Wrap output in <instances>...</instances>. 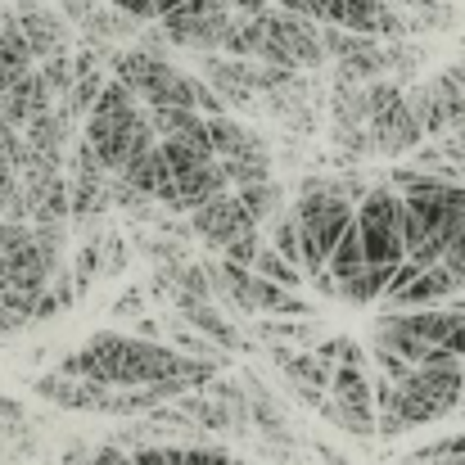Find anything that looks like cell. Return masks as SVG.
I'll use <instances>...</instances> for the list:
<instances>
[{
    "instance_id": "6da1fadb",
    "label": "cell",
    "mask_w": 465,
    "mask_h": 465,
    "mask_svg": "<svg viewBox=\"0 0 465 465\" xmlns=\"http://www.w3.org/2000/svg\"><path fill=\"white\" fill-rule=\"evenodd\" d=\"M59 371H64V375H77V380L109 384V389H150V384L181 380V375L217 380V366L190 361V357H181L172 343L141 339V334H118V330L91 334L82 348H73V352L59 361Z\"/></svg>"
},
{
    "instance_id": "7a4b0ae2",
    "label": "cell",
    "mask_w": 465,
    "mask_h": 465,
    "mask_svg": "<svg viewBox=\"0 0 465 465\" xmlns=\"http://www.w3.org/2000/svg\"><path fill=\"white\" fill-rule=\"evenodd\" d=\"M465 398V361H448V366H420L411 380H402L393 389V402L380 411V434L398 439L407 430L434 425L448 411H457Z\"/></svg>"
},
{
    "instance_id": "3957f363",
    "label": "cell",
    "mask_w": 465,
    "mask_h": 465,
    "mask_svg": "<svg viewBox=\"0 0 465 465\" xmlns=\"http://www.w3.org/2000/svg\"><path fill=\"white\" fill-rule=\"evenodd\" d=\"M294 213H299V231H303V272H308V281H312L316 272H325L330 249H334V244L348 235V226L357 222V203L343 199L330 176H308V181L299 185Z\"/></svg>"
},
{
    "instance_id": "277c9868",
    "label": "cell",
    "mask_w": 465,
    "mask_h": 465,
    "mask_svg": "<svg viewBox=\"0 0 465 465\" xmlns=\"http://www.w3.org/2000/svg\"><path fill=\"white\" fill-rule=\"evenodd\" d=\"M114 82H123L145 109H194V73L176 68L172 59H154L136 45H118L109 54ZM199 114V109H194Z\"/></svg>"
},
{
    "instance_id": "5b68a950",
    "label": "cell",
    "mask_w": 465,
    "mask_h": 465,
    "mask_svg": "<svg viewBox=\"0 0 465 465\" xmlns=\"http://www.w3.org/2000/svg\"><path fill=\"white\" fill-rule=\"evenodd\" d=\"M258 59L290 68V73H316L325 68V45H321V23L294 18L285 9H267L258 18Z\"/></svg>"
},
{
    "instance_id": "8992f818",
    "label": "cell",
    "mask_w": 465,
    "mask_h": 465,
    "mask_svg": "<svg viewBox=\"0 0 465 465\" xmlns=\"http://www.w3.org/2000/svg\"><path fill=\"white\" fill-rule=\"evenodd\" d=\"M208 136H213V158H217V167L226 172L231 190L276 176V172H272V145H267L253 127H244L235 114L208 118Z\"/></svg>"
},
{
    "instance_id": "52a82bcc",
    "label": "cell",
    "mask_w": 465,
    "mask_h": 465,
    "mask_svg": "<svg viewBox=\"0 0 465 465\" xmlns=\"http://www.w3.org/2000/svg\"><path fill=\"white\" fill-rule=\"evenodd\" d=\"M357 235H361V249H366L371 267L407 262V249H402V199L389 185H375L357 203Z\"/></svg>"
},
{
    "instance_id": "ba28073f",
    "label": "cell",
    "mask_w": 465,
    "mask_h": 465,
    "mask_svg": "<svg viewBox=\"0 0 465 465\" xmlns=\"http://www.w3.org/2000/svg\"><path fill=\"white\" fill-rule=\"evenodd\" d=\"M235 18V9L226 0H185L176 14H167L158 27L167 32V41L176 50H194V54H217L226 23Z\"/></svg>"
},
{
    "instance_id": "9c48e42d",
    "label": "cell",
    "mask_w": 465,
    "mask_h": 465,
    "mask_svg": "<svg viewBox=\"0 0 465 465\" xmlns=\"http://www.w3.org/2000/svg\"><path fill=\"white\" fill-rule=\"evenodd\" d=\"M316 9H321V23H334L361 36H380V41L411 36V18L393 0H316Z\"/></svg>"
},
{
    "instance_id": "30bf717a",
    "label": "cell",
    "mask_w": 465,
    "mask_h": 465,
    "mask_svg": "<svg viewBox=\"0 0 465 465\" xmlns=\"http://www.w3.org/2000/svg\"><path fill=\"white\" fill-rule=\"evenodd\" d=\"M407 109L416 114L425 141H443V136H452L465 123V91L452 82V73L443 68L439 77H430V82L407 91Z\"/></svg>"
},
{
    "instance_id": "8fae6325",
    "label": "cell",
    "mask_w": 465,
    "mask_h": 465,
    "mask_svg": "<svg viewBox=\"0 0 465 465\" xmlns=\"http://www.w3.org/2000/svg\"><path fill=\"white\" fill-rule=\"evenodd\" d=\"M190 231H194V240L208 244L213 253H226V249L240 244L244 235H258L262 222L240 203L235 190H226V194H217L213 203H203L199 213H190Z\"/></svg>"
},
{
    "instance_id": "7c38bea8",
    "label": "cell",
    "mask_w": 465,
    "mask_h": 465,
    "mask_svg": "<svg viewBox=\"0 0 465 465\" xmlns=\"http://www.w3.org/2000/svg\"><path fill=\"white\" fill-rule=\"evenodd\" d=\"M64 267V253L32 240L23 249L0 253V294H45Z\"/></svg>"
},
{
    "instance_id": "4fadbf2b",
    "label": "cell",
    "mask_w": 465,
    "mask_h": 465,
    "mask_svg": "<svg viewBox=\"0 0 465 465\" xmlns=\"http://www.w3.org/2000/svg\"><path fill=\"white\" fill-rule=\"evenodd\" d=\"M145 118V104L123 86V82H109L104 86V95L95 100V109H91V118H86V145L95 150V154H109L114 150V141L132 127V123H141Z\"/></svg>"
},
{
    "instance_id": "5bb4252c",
    "label": "cell",
    "mask_w": 465,
    "mask_h": 465,
    "mask_svg": "<svg viewBox=\"0 0 465 465\" xmlns=\"http://www.w3.org/2000/svg\"><path fill=\"white\" fill-rule=\"evenodd\" d=\"M32 393L64 407V411H104V416H118V389L109 384H95V380H77V375H64V371H50L41 380H32Z\"/></svg>"
},
{
    "instance_id": "9a60e30c",
    "label": "cell",
    "mask_w": 465,
    "mask_h": 465,
    "mask_svg": "<svg viewBox=\"0 0 465 465\" xmlns=\"http://www.w3.org/2000/svg\"><path fill=\"white\" fill-rule=\"evenodd\" d=\"M18 14V9H14ZM18 27H23V41L32 50L36 64L54 59V54H73V23L54 9V5H36V9H23L18 14Z\"/></svg>"
},
{
    "instance_id": "2e32d148",
    "label": "cell",
    "mask_w": 465,
    "mask_h": 465,
    "mask_svg": "<svg viewBox=\"0 0 465 465\" xmlns=\"http://www.w3.org/2000/svg\"><path fill=\"white\" fill-rule=\"evenodd\" d=\"M366 127H371L375 154L402 158V154H411V150H420V145H425V132H420L416 114L407 109V95H402L398 104H389V109L371 114V123H366Z\"/></svg>"
},
{
    "instance_id": "e0dca14e",
    "label": "cell",
    "mask_w": 465,
    "mask_h": 465,
    "mask_svg": "<svg viewBox=\"0 0 465 465\" xmlns=\"http://www.w3.org/2000/svg\"><path fill=\"white\" fill-rule=\"evenodd\" d=\"M272 357L281 361L285 380L294 384V393L308 402V407H321L325 393H330V366L316 357V352H303V348H285V343H272Z\"/></svg>"
},
{
    "instance_id": "ac0fdd59",
    "label": "cell",
    "mask_w": 465,
    "mask_h": 465,
    "mask_svg": "<svg viewBox=\"0 0 465 465\" xmlns=\"http://www.w3.org/2000/svg\"><path fill=\"white\" fill-rule=\"evenodd\" d=\"M461 294V285L452 281L448 267H425L402 294H389L384 308L389 312H425V308H448Z\"/></svg>"
},
{
    "instance_id": "d6986e66",
    "label": "cell",
    "mask_w": 465,
    "mask_h": 465,
    "mask_svg": "<svg viewBox=\"0 0 465 465\" xmlns=\"http://www.w3.org/2000/svg\"><path fill=\"white\" fill-rule=\"evenodd\" d=\"M50 109H54V95L45 91V82H41L36 68L0 95V123H9L14 132H27V127H32L41 114H50Z\"/></svg>"
},
{
    "instance_id": "ffe728a7",
    "label": "cell",
    "mask_w": 465,
    "mask_h": 465,
    "mask_svg": "<svg viewBox=\"0 0 465 465\" xmlns=\"http://www.w3.org/2000/svg\"><path fill=\"white\" fill-rule=\"evenodd\" d=\"M181 321H185L190 330H199L203 339H213L222 352H249V348H253V343L244 339V330L217 308V303H185V308H181Z\"/></svg>"
},
{
    "instance_id": "44dd1931",
    "label": "cell",
    "mask_w": 465,
    "mask_h": 465,
    "mask_svg": "<svg viewBox=\"0 0 465 465\" xmlns=\"http://www.w3.org/2000/svg\"><path fill=\"white\" fill-rule=\"evenodd\" d=\"M330 398L352 411H375V380L366 366H334L330 371Z\"/></svg>"
},
{
    "instance_id": "7402d4cb",
    "label": "cell",
    "mask_w": 465,
    "mask_h": 465,
    "mask_svg": "<svg viewBox=\"0 0 465 465\" xmlns=\"http://www.w3.org/2000/svg\"><path fill=\"white\" fill-rule=\"evenodd\" d=\"M389 285H393V267H361L352 281H343L339 285V299H348L352 308H366V303H384V294H389Z\"/></svg>"
},
{
    "instance_id": "603a6c76",
    "label": "cell",
    "mask_w": 465,
    "mask_h": 465,
    "mask_svg": "<svg viewBox=\"0 0 465 465\" xmlns=\"http://www.w3.org/2000/svg\"><path fill=\"white\" fill-rule=\"evenodd\" d=\"M262 231H267V244H272L281 258H290V262L303 267V231H299V213H294V208H281Z\"/></svg>"
},
{
    "instance_id": "cb8c5ba5",
    "label": "cell",
    "mask_w": 465,
    "mask_h": 465,
    "mask_svg": "<svg viewBox=\"0 0 465 465\" xmlns=\"http://www.w3.org/2000/svg\"><path fill=\"white\" fill-rule=\"evenodd\" d=\"M366 267V249H361V235H357V222L348 226V235L330 249V258H325V272L343 285V281H352L357 272Z\"/></svg>"
},
{
    "instance_id": "d4e9b609",
    "label": "cell",
    "mask_w": 465,
    "mask_h": 465,
    "mask_svg": "<svg viewBox=\"0 0 465 465\" xmlns=\"http://www.w3.org/2000/svg\"><path fill=\"white\" fill-rule=\"evenodd\" d=\"M334 430H343V434H352V439H375L380 434V416L375 411H352V407H339L330 393H325V402L316 407Z\"/></svg>"
},
{
    "instance_id": "484cf974",
    "label": "cell",
    "mask_w": 465,
    "mask_h": 465,
    "mask_svg": "<svg viewBox=\"0 0 465 465\" xmlns=\"http://www.w3.org/2000/svg\"><path fill=\"white\" fill-rule=\"evenodd\" d=\"M172 348H176L181 357H190V361H208V366H226V357H231V352H222L213 339H203L199 330H190L185 321H172Z\"/></svg>"
},
{
    "instance_id": "4316f807",
    "label": "cell",
    "mask_w": 465,
    "mask_h": 465,
    "mask_svg": "<svg viewBox=\"0 0 465 465\" xmlns=\"http://www.w3.org/2000/svg\"><path fill=\"white\" fill-rule=\"evenodd\" d=\"M123 181H132V185H136L141 194H150V199L158 203V194H163V190H167V181H172V167H167V154H163V145H158V150H150V154L141 158V163H136V167H132V172H127Z\"/></svg>"
},
{
    "instance_id": "83f0119b",
    "label": "cell",
    "mask_w": 465,
    "mask_h": 465,
    "mask_svg": "<svg viewBox=\"0 0 465 465\" xmlns=\"http://www.w3.org/2000/svg\"><path fill=\"white\" fill-rule=\"evenodd\" d=\"M253 276H262V281H276V285H285V290H303V281H308V272H303L299 262L281 258V253H276L272 244H262V249H258Z\"/></svg>"
},
{
    "instance_id": "f1b7e54d",
    "label": "cell",
    "mask_w": 465,
    "mask_h": 465,
    "mask_svg": "<svg viewBox=\"0 0 465 465\" xmlns=\"http://www.w3.org/2000/svg\"><path fill=\"white\" fill-rule=\"evenodd\" d=\"M235 194H240V203H244V208H249V213H253V217H258L262 226H267V222H272V217H276V213L285 208V199H281V181H276V176H272V181H253V185H240Z\"/></svg>"
},
{
    "instance_id": "f546056e",
    "label": "cell",
    "mask_w": 465,
    "mask_h": 465,
    "mask_svg": "<svg viewBox=\"0 0 465 465\" xmlns=\"http://www.w3.org/2000/svg\"><path fill=\"white\" fill-rule=\"evenodd\" d=\"M36 73H41L45 91L54 95V104H64L68 91H73V82H77V64H73V54H54V59L36 64Z\"/></svg>"
},
{
    "instance_id": "4dcf8cb0",
    "label": "cell",
    "mask_w": 465,
    "mask_h": 465,
    "mask_svg": "<svg viewBox=\"0 0 465 465\" xmlns=\"http://www.w3.org/2000/svg\"><path fill=\"white\" fill-rule=\"evenodd\" d=\"M330 371L334 366H366V348L357 343V339H343V334H334V339H321L316 348H312Z\"/></svg>"
},
{
    "instance_id": "1f68e13d",
    "label": "cell",
    "mask_w": 465,
    "mask_h": 465,
    "mask_svg": "<svg viewBox=\"0 0 465 465\" xmlns=\"http://www.w3.org/2000/svg\"><path fill=\"white\" fill-rule=\"evenodd\" d=\"M27 163H32V158H27V141H23V132H14L9 123H0V167L23 176V172H27Z\"/></svg>"
},
{
    "instance_id": "d6a6232c",
    "label": "cell",
    "mask_w": 465,
    "mask_h": 465,
    "mask_svg": "<svg viewBox=\"0 0 465 465\" xmlns=\"http://www.w3.org/2000/svg\"><path fill=\"white\" fill-rule=\"evenodd\" d=\"M371 352H375V366H380V375H384V380L402 384V380H411V375H416V366H411L407 357H398V352H389V348H380V343H371Z\"/></svg>"
},
{
    "instance_id": "836d02e7",
    "label": "cell",
    "mask_w": 465,
    "mask_h": 465,
    "mask_svg": "<svg viewBox=\"0 0 465 465\" xmlns=\"http://www.w3.org/2000/svg\"><path fill=\"white\" fill-rule=\"evenodd\" d=\"M32 240H36V226H32V222H0V253L23 249V244H32Z\"/></svg>"
},
{
    "instance_id": "e575fe53",
    "label": "cell",
    "mask_w": 465,
    "mask_h": 465,
    "mask_svg": "<svg viewBox=\"0 0 465 465\" xmlns=\"http://www.w3.org/2000/svg\"><path fill=\"white\" fill-rule=\"evenodd\" d=\"M109 5L132 14V18H141V23H158V0H109Z\"/></svg>"
},
{
    "instance_id": "d590c367",
    "label": "cell",
    "mask_w": 465,
    "mask_h": 465,
    "mask_svg": "<svg viewBox=\"0 0 465 465\" xmlns=\"http://www.w3.org/2000/svg\"><path fill=\"white\" fill-rule=\"evenodd\" d=\"M23 190V181H18V172H5L0 167V217H5V208H9V199Z\"/></svg>"
},
{
    "instance_id": "8d00e7d4",
    "label": "cell",
    "mask_w": 465,
    "mask_h": 465,
    "mask_svg": "<svg viewBox=\"0 0 465 465\" xmlns=\"http://www.w3.org/2000/svg\"><path fill=\"white\" fill-rule=\"evenodd\" d=\"M91 465H136V461H132V452H123V448L109 443V448H100V452L91 457Z\"/></svg>"
},
{
    "instance_id": "74e56055",
    "label": "cell",
    "mask_w": 465,
    "mask_h": 465,
    "mask_svg": "<svg viewBox=\"0 0 465 465\" xmlns=\"http://www.w3.org/2000/svg\"><path fill=\"white\" fill-rule=\"evenodd\" d=\"M141 308H145V294L132 290V294H123V303H114V316H136L141 321Z\"/></svg>"
},
{
    "instance_id": "f35d334b",
    "label": "cell",
    "mask_w": 465,
    "mask_h": 465,
    "mask_svg": "<svg viewBox=\"0 0 465 465\" xmlns=\"http://www.w3.org/2000/svg\"><path fill=\"white\" fill-rule=\"evenodd\" d=\"M272 5H281V0H272Z\"/></svg>"
}]
</instances>
